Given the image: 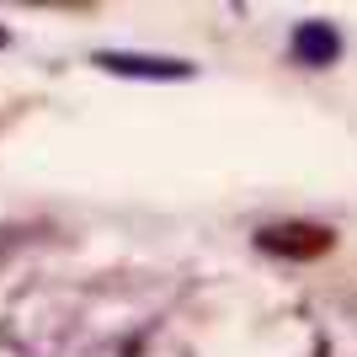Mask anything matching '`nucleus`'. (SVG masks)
Returning a JSON list of instances; mask_svg holds the SVG:
<instances>
[{"label":"nucleus","mask_w":357,"mask_h":357,"mask_svg":"<svg viewBox=\"0 0 357 357\" xmlns=\"http://www.w3.org/2000/svg\"><path fill=\"white\" fill-rule=\"evenodd\" d=\"M331 245H336V229L314 219H288V224L256 229V251L283 256V261H320V256H331Z\"/></svg>","instance_id":"f257e3e1"},{"label":"nucleus","mask_w":357,"mask_h":357,"mask_svg":"<svg viewBox=\"0 0 357 357\" xmlns=\"http://www.w3.org/2000/svg\"><path fill=\"white\" fill-rule=\"evenodd\" d=\"M91 64L123 80H192L197 64L192 59H165V54H134V48H96Z\"/></svg>","instance_id":"f03ea898"},{"label":"nucleus","mask_w":357,"mask_h":357,"mask_svg":"<svg viewBox=\"0 0 357 357\" xmlns=\"http://www.w3.org/2000/svg\"><path fill=\"white\" fill-rule=\"evenodd\" d=\"M342 32H336V22H326V16H310V22H298L294 27V59L304 64V70H331V64L342 59Z\"/></svg>","instance_id":"7ed1b4c3"},{"label":"nucleus","mask_w":357,"mask_h":357,"mask_svg":"<svg viewBox=\"0 0 357 357\" xmlns=\"http://www.w3.org/2000/svg\"><path fill=\"white\" fill-rule=\"evenodd\" d=\"M6 43H11V32H6V27H0V48H6Z\"/></svg>","instance_id":"20e7f679"}]
</instances>
